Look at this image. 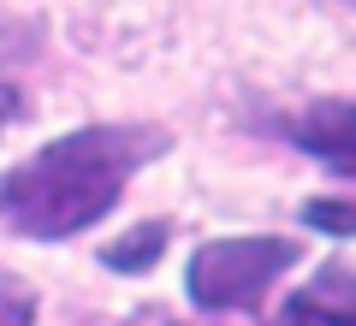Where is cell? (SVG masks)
<instances>
[{
	"label": "cell",
	"instance_id": "obj_7",
	"mask_svg": "<svg viewBox=\"0 0 356 326\" xmlns=\"http://www.w3.org/2000/svg\"><path fill=\"white\" fill-rule=\"evenodd\" d=\"M13 119H18V89H6V83H0V131L13 125Z\"/></svg>",
	"mask_w": 356,
	"mask_h": 326
},
{
	"label": "cell",
	"instance_id": "obj_5",
	"mask_svg": "<svg viewBox=\"0 0 356 326\" xmlns=\"http://www.w3.org/2000/svg\"><path fill=\"white\" fill-rule=\"evenodd\" d=\"M303 226L327 231V238H356V202H339V196L303 202Z\"/></svg>",
	"mask_w": 356,
	"mask_h": 326
},
{
	"label": "cell",
	"instance_id": "obj_4",
	"mask_svg": "<svg viewBox=\"0 0 356 326\" xmlns=\"http://www.w3.org/2000/svg\"><path fill=\"white\" fill-rule=\"evenodd\" d=\"M161 250H166V226H161V220H149V226H137L125 243H107L102 261L113 267V273H149V267L161 261Z\"/></svg>",
	"mask_w": 356,
	"mask_h": 326
},
{
	"label": "cell",
	"instance_id": "obj_6",
	"mask_svg": "<svg viewBox=\"0 0 356 326\" xmlns=\"http://www.w3.org/2000/svg\"><path fill=\"white\" fill-rule=\"evenodd\" d=\"M0 326H36V297L13 291V279H0Z\"/></svg>",
	"mask_w": 356,
	"mask_h": 326
},
{
	"label": "cell",
	"instance_id": "obj_2",
	"mask_svg": "<svg viewBox=\"0 0 356 326\" xmlns=\"http://www.w3.org/2000/svg\"><path fill=\"white\" fill-rule=\"evenodd\" d=\"M297 261H303V243L297 238H220V243H202L191 255L184 291L208 314L255 309L267 297V285H280Z\"/></svg>",
	"mask_w": 356,
	"mask_h": 326
},
{
	"label": "cell",
	"instance_id": "obj_1",
	"mask_svg": "<svg viewBox=\"0 0 356 326\" xmlns=\"http://www.w3.org/2000/svg\"><path fill=\"white\" fill-rule=\"evenodd\" d=\"M166 149L149 125H89L42 142L0 178V220L36 243H60L107 220L119 190Z\"/></svg>",
	"mask_w": 356,
	"mask_h": 326
},
{
	"label": "cell",
	"instance_id": "obj_3",
	"mask_svg": "<svg viewBox=\"0 0 356 326\" xmlns=\"http://www.w3.org/2000/svg\"><path fill=\"white\" fill-rule=\"evenodd\" d=\"M291 142L303 154H315L327 172L356 178V101L344 95H321L315 107H303L291 125Z\"/></svg>",
	"mask_w": 356,
	"mask_h": 326
},
{
	"label": "cell",
	"instance_id": "obj_8",
	"mask_svg": "<svg viewBox=\"0 0 356 326\" xmlns=\"http://www.w3.org/2000/svg\"><path fill=\"white\" fill-rule=\"evenodd\" d=\"M350 6H356V0H350Z\"/></svg>",
	"mask_w": 356,
	"mask_h": 326
}]
</instances>
